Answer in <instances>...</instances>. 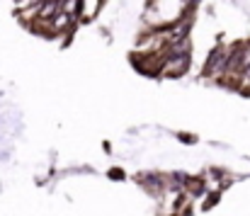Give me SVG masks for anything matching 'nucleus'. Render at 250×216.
<instances>
[{"instance_id": "4", "label": "nucleus", "mask_w": 250, "mask_h": 216, "mask_svg": "<svg viewBox=\"0 0 250 216\" xmlns=\"http://www.w3.org/2000/svg\"><path fill=\"white\" fill-rule=\"evenodd\" d=\"M59 5H61V0H42V2L37 5L39 20H54V17L59 15Z\"/></svg>"}, {"instance_id": "1", "label": "nucleus", "mask_w": 250, "mask_h": 216, "mask_svg": "<svg viewBox=\"0 0 250 216\" xmlns=\"http://www.w3.org/2000/svg\"><path fill=\"white\" fill-rule=\"evenodd\" d=\"M250 68V44H236L231 46V54H229V64H226V71L236 73L243 78V73Z\"/></svg>"}, {"instance_id": "3", "label": "nucleus", "mask_w": 250, "mask_h": 216, "mask_svg": "<svg viewBox=\"0 0 250 216\" xmlns=\"http://www.w3.org/2000/svg\"><path fill=\"white\" fill-rule=\"evenodd\" d=\"M161 66H163L161 71L166 73V75H170V78H180L182 73H187V68H189V54H182V56H167Z\"/></svg>"}, {"instance_id": "2", "label": "nucleus", "mask_w": 250, "mask_h": 216, "mask_svg": "<svg viewBox=\"0 0 250 216\" xmlns=\"http://www.w3.org/2000/svg\"><path fill=\"white\" fill-rule=\"evenodd\" d=\"M229 54H231V49L216 46V49H214V51L209 54L207 64H204V75H216V73L226 71V64H229Z\"/></svg>"}, {"instance_id": "6", "label": "nucleus", "mask_w": 250, "mask_h": 216, "mask_svg": "<svg viewBox=\"0 0 250 216\" xmlns=\"http://www.w3.org/2000/svg\"><path fill=\"white\" fill-rule=\"evenodd\" d=\"M189 187H192V192H194V194H199V192L204 190V185H199V180H192V185H189Z\"/></svg>"}, {"instance_id": "5", "label": "nucleus", "mask_w": 250, "mask_h": 216, "mask_svg": "<svg viewBox=\"0 0 250 216\" xmlns=\"http://www.w3.org/2000/svg\"><path fill=\"white\" fill-rule=\"evenodd\" d=\"M71 22H73V20H71L68 15H61V12H59V15L54 17V32H63Z\"/></svg>"}]
</instances>
